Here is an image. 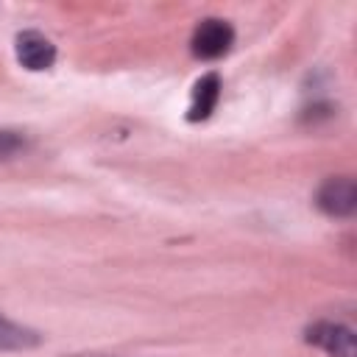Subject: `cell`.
Wrapping results in <instances>:
<instances>
[{"mask_svg":"<svg viewBox=\"0 0 357 357\" xmlns=\"http://www.w3.org/2000/svg\"><path fill=\"white\" fill-rule=\"evenodd\" d=\"M39 343L42 335L36 329L0 315V351H25V349H36Z\"/></svg>","mask_w":357,"mask_h":357,"instance_id":"6","label":"cell"},{"mask_svg":"<svg viewBox=\"0 0 357 357\" xmlns=\"http://www.w3.org/2000/svg\"><path fill=\"white\" fill-rule=\"evenodd\" d=\"M28 148V137L17 128H0V159H14Z\"/></svg>","mask_w":357,"mask_h":357,"instance_id":"7","label":"cell"},{"mask_svg":"<svg viewBox=\"0 0 357 357\" xmlns=\"http://www.w3.org/2000/svg\"><path fill=\"white\" fill-rule=\"evenodd\" d=\"M220 100V78L218 73H206L195 81L192 86V95H190V112H187V120L198 123V120H206L215 106Z\"/></svg>","mask_w":357,"mask_h":357,"instance_id":"5","label":"cell"},{"mask_svg":"<svg viewBox=\"0 0 357 357\" xmlns=\"http://www.w3.org/2000/svg\"><path fill=\"white\" fill-rule=\"evenodd\" d=\"M315 204L321 212L332 215V218H349L357 209V184L349 176H332L326 178L318 192H315Z\"/></svg>","mask_w":357,"mask_h":357,"instance_id":"2","label":"cell"},{"mask_svg":"<svg viewBox=\"0 0 357 357\" xmlns=\"http://www.w3.org/2000/svg\"><path fill=\"white\" fill-rule=\"evenodd\" d=\"M17 59L22 67H28L33 73L47 70L56 61V45L39 31H22V33H17Z\"/></svg>","mask_w":357,"mask_h":357,"instance_id":"4","label":"cell"},{"mask_svg":"<svg viewBox=\"0 0 357 357\" xmlns=\"http://www.w3.org/2000/svg\"><path fill=\"white\" fill-rule=\"evenodd\" d=\"M231 45H234V28L226 20H218V17L201 20L195 25V31H192V39H190L192 56L204 59V61L226 56L231 50Z\"/></svg>","mask_w":357,"mask_h":357,"instance_id":"1","label":"cell"},{"mask_svg":"<svg viewBox=\"0 0 357 357\" xmlns=\"http://www.w3.org/2000/svg\"><path fill=\"white\" fill-rule=\"evenodd\" d=\"M92 357H98V354H92Z\"/></svg>","mask_w":357,"mask_h":357,"instance_id":"8","label":"cell"},{"mask_svg":"<svg viewBox=\"0 0 357 357\" xmlns=\"http://www.w3.org/2000/svg\"><path fill=\"white\" fill-rule=\"evenodd\" d=\"M304 340L324 349L332 357H357V343H354V332L343 324H332V321H315L304 329Z\"/></svg>","mask_w":357,"mask_h":357,"instance_id":"3","label":"cell"}]
</instances>
